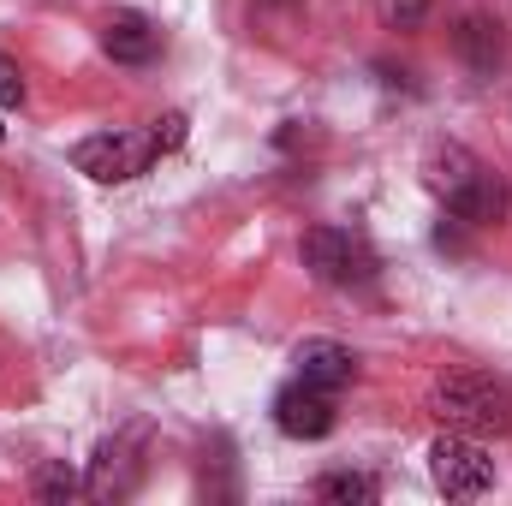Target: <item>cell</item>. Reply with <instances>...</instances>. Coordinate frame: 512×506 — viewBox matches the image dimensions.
<instances>
[{"label":"cell","instance_id":"13","mask_svg":"<svg viewBox=\"0 0 512 506\" xmlns=\"http://www.w3.org/2000/svg\"><path fill=\"white\" fill-rule=\"evenodd\" d=\"M30 489H36V501H72V495H78V477L66 471V459H54V465H42V471H36V483H30Z\"/></svg>","mask_w":512,"mask_h":506},{"label":"cell","instance_id":"18","mask_svg":"<svg viewBox=\"0 0 512 506\" xmlns=\"http://www.w3.org/2000/svg\"><path fill=\"white\" fill-rule=\"evenodd\" d=\"M507 215H512V209H507Z\"/></svg>","mask_w":512,"mask_h":506},{"label":"cell","instance_id":"10","mask_svg":"<svg viewBox=\"0 0 512 506\" xmlns=\"http://www.w3.org/2000/svg\"><path fill=\"white\" fill-rule=\"evenodd\" d=\"M453 48H459V60H465L471 72H495V66H501V54H507V36H501V24H495V18L471 12V18H459Z\"/></svg>","mask_w":512,"mask_h":506},{"label":"cell","instance_id":"6","mask_svg":"<svg viewBox=\"0 0 512 506\" xmlns=\"http://www.w3.org/2000/svg\"><path fill=\"white\" fill-rule=\"evenodd\" d=\"M507 209H512V191L483 167L471 185H459L453 197H447V215L459 221V227H495V221H507Z\"/></svg>","mask_w":512,"mask_h":506},{"label":"cell","instance_id":"1","mask_svg":"<svg viewBox=\"0 0 512 506\" xmlns=\"http://www.w3.org/2000/svg\"><path fill=\"white\" fill-rule=\"evenodd\" d=\"M429 411L459 435H507L512 429V381L489 370H447L429 387Z\"/></svg>","mask_w":512,"mask_h":506},{"label":"cell","instance_id":"16","mask_svg":"<svg viewBox=\"0 0 512 506\" xmlns=\"http://www.w3.org/2000/svg\"><path fill=\"white\" fill-rule=\"evenodd\" d=\"M185 114H161V120H155V126H149V137H155V149H161V155H173V149H179V143H185Z\"/></svg>","mask_w":512,"mask_h":506},{"label":"cell","instance_id":"17","mask_svg":"<svg viewBox=\"0 0 512 506\" xmlns=\"http://www.w3.org/2000/svg\"><path fill=\"white\" fill-rule=\"evenodd\" d=\"M0 137H6V126H0Z\"/></svg>","mask_w":512,"mask_h":506},{"label":"cell","instance_id":"15","mask_svg":"<svg viewBox=\"0 0 512 506\" xmlns=\"http://www.w3.org/2000/svg\"><path fill=\"white\" fill-rule=\"evenodd\" d=\"M12 108H24V72H18V60L0 54V114H12Z\"/></svg>","mask_w":512,"mask_h":506},{"label":"cell","instance_id":"14","mask_svg":"<svg viewBox=\"0 0 512 506\" xmlns=\"http://www.w3.org/2000/svg\"><path fill=\"white\" fill-rule=\"evenodd\" d=\"M376 18L387 30H417L429 18V0H376Z\"/></svg>","mask_w":512,"mask_h":506},{"label":"cell","instance_id":"2","mask_svg":"<svg viewBox=\"0 0 512 506\" xmlns=\"http://www.w3.org/2000/svg\"><path fill=\"white\" fill-rule=\"evenodd\" d=\"M429 477H435V489H441L447 501H477V495H489V483H495V459H489V447H483L477 435L447 429V435L429 447Z\"/></svg>","mask_w":512,"mask_h":506},{"label":"cell","instance_id":"3","mask_svg":"<svg viewBox=\"0 0 512 506\" xmlns=\"http://www.w3.org/2000/svg\"><path fill=\"white\" fill-rule=\"evenodd\" d=\"M298 256H304V268H310L322 286H370V280H376L370 245H364L358 233H346V227H310V233L298 239Z\"/></svg>","mask_w":512,"mask_h":506},{"label":"cell","instance_id":"4","mask_svg":"<svg viewBox=\"0 0 512 506\" xmlns=\"http://www.w3.org/2000/svg\"><path fill=\"white\" fill-rule=\"evenodd\" d=\"M155 155H161V149H155L149 131H96V137H84V143L72 149L78 173H90L96 185H126L137 173H149Z\"/></svg>","mask_w":512,"mask_h":506},{"label":"cell","instance_id":"7","mask_svg":"<svg viewBox=\"0 0 512 506\" xmlns=\"http://www.w3.org/2000/svg\"><path fill=\"white\" fill-rule=\"evenodd\" d=\"M102 54L120 60V66H149L161 54V30L143 18V12H114L102 24Z\"/></svg>","mask_w":512,"mask_h":506},{"label":"cell","instance_id":"9","mask_svg":"<svg viewBox=\"0 0 512 506\" xmlns=\"http://www.w3.org/2000/svg\"><path fill=\"white\" fill-rule=\"evenodd\" d=\"M477 173H483V161H477V155H471L465 143H435V149L423 155V185H429V191H435L441 203H447V197H453L459 185H471Z\"/></svg>","mask_w":512,"mask_h":506},{"label":"cell","instance_id":"5","mask_svg":"<svg viewBox=\"0 0 512 506\" xmlns=\"http://www.w3.org/2000/svg\"><path fill=\"white\" fill-rule=\"evenodd\" d=\"M274 429L292 435V441H322V435L334 429V393H328V387H310V381L280 387V399H274Z\"/></svg>","mask_w":512,"mask_h":506},{"label":"cell","instance_id":"11","mask_svg":"<svg viewBox=\"0 0 512 506\" xmlns=\"http://www.w3.org/2000/svg\"><path fill=\"white\" fill-rule=\"evenodd\" d=\"M131 453V435L126 441H102V453H96V471H90V495L96 501H108V495H126L131 489V477H126V459Z\"/></svg>","mask_w":512,"mask_h":506},{"label":"cell","instance_id":"8","mask_svg":"<svg viewBox=\"0 0 512 506\" xmlns=\"http://www.w3.org/2000/svg\"><path fill=\"white\" fill-rule=\"evenodd\" d=\"M292 364H298V381L328 387V393L358 376V352H352V346H340V340H304V346L292 352Z\"/></svg>","mask_w":512,"mask_h":506},{"label":"cell","instance_id":"12","mask_svg":"<svg viewBox=\"0 0 512 506\" xmlns=\"http://www.w3.org/2000/svg\"><path fill=\"white\" fill-rule=\"evenodd\" d=\"M316 495L334 506H370L382 489H376V477H364V471H328L322 483H316Z\"/></svg>","mask_w":512,"mask_h":506}]
</instances>
